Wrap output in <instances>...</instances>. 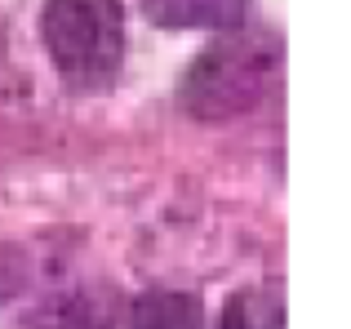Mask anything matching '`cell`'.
<instances>
[{"instance_id":"cell-1","label":"cell","mask_w":351,"mask_h":329,"mask_svg":"<svg viewBox=\"0 0 351 329\" xmlns=\"http://www.w3.org/2000/svg\"><path fill=\"white\" fill-rule=\"evenodd\" d=\"M285 49L271 32H232L214 40L182 76V107L205 125L254 112L276 89Z\"/></svg>"},{"instance_id":"cell-2","label":"cell","mask_w":351,"mask_h":329,"mask_svg":"<svg viewBox=\"0 0 351 329\" xmlns=\"http://www.w3.org/2000/svg\"><path fill=\"white\" fill-rule=\"evenodd\" d=\"M45 49L71 94H107L125 62L120 0H45Z\"/></svg>"},{"instance_id":"cell-3","label":"cell","mask_w":351,"mask_h":329,"mask_svg":"<svg viewBox=\"0 0 351 329\" xmlns=\"http://www.w3.org/2000/svg\"><path fill=\"white\" fill-rule=\"evenodd\" d=\"M23 329H116V303L103 289L53 294L27 316Z\"/></svg>"},{"instance_id":"cell-4","label":"cell","mask_w":351,"mask_h":329,"mask_svg":"<svg viewBox=\"0 0 351 329\" xmlns=\"http://www.w3.org/2000/svg\"><path fill=\"white\" fill-rule=\"evenodd\" d=\"M249 0H143V18H152L156 27H214V32H232L245 23Z\"/></svg>"},{"instance_id":"cell-5","label":"cell","mask_w":351,"mask_h":329,"mask_svg":"<svg viewBox=\"0 0 351 329\" xmlns=\"http://www.w3.org/2000/svg\"><path fill=\"white\" fill-rule=\"evenodd\" d=\"M129 325L134 329H209L200 298L182 294V289H152V294L134 298Z\"/></svg>"},{"instance_id":"cell-6","label":"cell","mask_w":351,"mask_h":329,"mask_svg":"<svg viewBox=\"0 0 351 329\" xmlns=\"http://www.w3.org/2000/svg\"><path fill=\"white\" fill-rule=\"evenodd\" d=\"M218 329H285V303L276 289H240L227 298Z\"/></svg>"},{"instance_id":"cell-7","label":"cell","mask_w":351,"mask_h":329,"mask_svg":"<svg viewBox=\"0 0 351 329\" xmlns=\"http://www.w3.org/2000/svg\"><path fill=\"white\" fill-rule=\"evenodd\" d=\"M32 280V254L23 245H0V303L18 298Z\"/></svg>"}]
</instances>
